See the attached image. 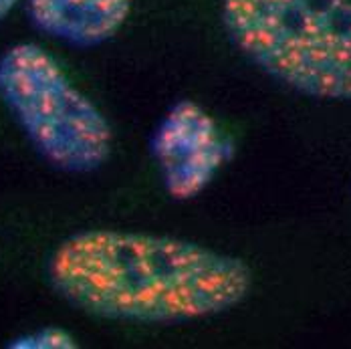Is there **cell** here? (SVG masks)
Listing matches in <instances>:
<instances>
[{
	"label": "cell",
	"instance_id": "5",
	"mask_svg": "<svg viewBox=\"0 0 351 349\" xmlns=\"http://www.w3.org/2000/svg\"><path fill=\"white\" fill-rule=\"evenodd\" d=\"M38 31L75 47H95L117 35L132 14V0H27Z\"/></svg>",
	"mask_w": 351,
	"mask_h": 349
},
{
	"label": "cell",
	"instance_id": "4",
	"mask_svg": "<svg viewBox=\"0 0 351 349\" xmlns=\"http://www.w3.org/2000/svg\"><path fill=\"white\" fill-rule=\"evenodd\" d=\"M152 149L166 192L186 202L210 186L230 160L232 143L202 105L180 99L162 117Z\"/></svg>",
	"mask_w": 351,
	"mask_h": 349
},
{
	"label": "cell",
	"instance_id": "6",
	"mask_svg": "<svg viewBox=\"0 0 351 349\" xmlns=\"http://www.w3.org/2000/svg\"><path fill=\"white\" fill-rule=\"evenodd\" d=\"M12 349H75L77 341L63 327H40L27 335H21L8 344Z\"/></svg>",
	"mask_w": 351,
	"mask_h": 349
},
{
	"label": "cell",
	"instance_id": "2",
	"mask_svg": "<svg viewBox=\"0 0 351 349\" xmlns=\"http://www.w3.org/2000/svg\"><path fill=\"white\" fill-rule=\"evenodd\" d=\"M234 45L317 99H351V0H222Z\"/></svg>",
	"mask_w": 351,
	"mask_h": 349
},
{
	"label": "cell",
	"instance_id": "1",
	"mask_svg": "<svg viewBox=\"0 0 351 349\" xmlns=\"http://www.w3.org/2000/svg\"><path fill=\"white\" fill-rule=\"evenodd\" d=\"M55 289L107 319L178 323L224 313L252 287L245 261L190 241L128 230H85L57 246Z\"/></svg>",
	"mask_w": 351,
	"mask_h": 349
},
{
	"label": "cell",
	"instance_id": "7",
	"mask_svg": "<svg viewBox=\"0 0 351 349\" xmlns=\"http://www.w3.org/2000/svg\"><path fill=\"white\" fill-rule=\"evenodd\" d=\"M21 0H0V23L12 12V8L19 4Z\"/></svg>",
	"mask_w": 351,
	"mask_h": 349
},
{
	"label": "cell",
	"instance_id": "3",
	"mask_svg": "<svg viewBox=\"0 0 351 349\" xmlns=\"http://www.w3.org/2000/svg\"><path fill=\"white\" fill-rule=\"evenodd\" d=\"M0 97L53 166L93 172L109 160L113 130L59 61L35 43H16L0 57Z\"/></svg>",
	"mask_w": 351,
	"mask_h": 349
}]
</instances>
